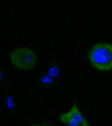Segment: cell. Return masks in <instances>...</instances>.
<instances>
[{
  "label": "cell",
  "mask_w": 112,
  "mask_h": 126,
  "mask_svg": "<svg viewBox=\"0 0 112 126\" xmlns=\"http://www.w3.org/2000/svg\"><path fill=\"white\" fill-rule=\"evenodd\" d=\"M88 58L94 68L102 71L112 69V45L100 43L94 45L88 53Z\"/></svg>",
  "instance_id": "1"
},
{
  "label": "cell",
  "mask_w": 112,
  "mask_h": 126,
  "mask_svg": "<svg viewBox=\"0 0 112 126\" xmlns=\"http://www.w3.org/2000/svg\"><path fill=\"white\" fill-rule=\"evenodd\" d=\"M10 59L13 65L22 70H29L35 66L37 57L35 52L29 48L20 47L10 53Z\"/></svg>",
  "instance_id": "2"
},
{
  "label": "cell",
  "mask_w": 112,
  "mask_h": 126,
  "mask_svg": "<svg viewBox=\"0 0 112 126\" xmlns=\"http://www.w3.org/2000/svg\"><path fill=\"white\" fill-rule=\"evenodd\" d=\"M59 119L67 126H91L75 103L69 110L59 116Z\"/></svg>",
  "instance_id": "3"
},
{
  "label": "cell",
  "mask_w": 112,
  "mask_h": 126,
  "mask_svg": "<svg viewBox=\"0 0 112 126\" xmlns=\"http://www.w3.org/2000/svg\"><path fill=\"white\" fill-rule=\"evenodd\" d=\"M7 103L8 106L11 108L14 107L15 104L14 101L11 97H9L7 99Z\"/></svg>",
  "instance_id": "4"
},
{
  "label": "cell",
  "mask_w": 112,
  "mask_h": 126,
  "mask_svg": "<svg viewBox=\"0 0 112 126\" xmlns=\"http://www.w3.org/2000/svg\"><path fill=\"white\" fill-rule=\"evenodd\" d=\"M31 126H54L50 123H43L35 124L32 125Z\"/></svg>",
  "instance_id": "5"
},
{
  "label": "cell",
  "mask_w": 112,
  "mask_h": 126,
  "mask_svg": "<svg viewBox=\"0 0 112 126\" xmlns=\"http://www.w3.org/2000/svg\"><path fill=\"white\" fill-rule=\"evenodd\" d=\"M0 126H7L6 125H5L4 124H3L0 121Z\"/></svg>",
  "instance_id": "6"
}]
</instances>
